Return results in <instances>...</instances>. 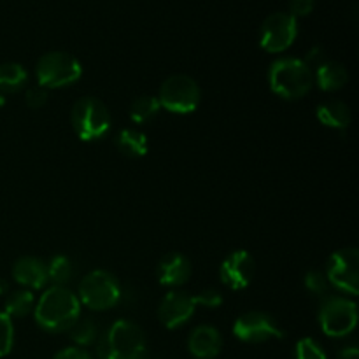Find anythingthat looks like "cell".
Returning a JSON list of instances; mask_svg holds the SVG:
<instances>
[{"instance_id": "cell-16", "label": "cell", "mask_w": 359, "mask_h": 359, "mask_svg": "<svg viewBox=\"0 0 359 359\" xmlns=\"http://www.w3.org/2000/svg\"><path fill=\"white\" fill-rule=\"evenodd\" d=\"M191 277V263L181 252H168L158 265V280L168 287H177Z\"/></svg>"}, {"instance_id": "cell-26", "label": "cell", "mask_w": 359, "mask_h": 359, "mask_svg": "<svg viewBox=\"0 0 359 359\" xmlns=\"http://www.w3.org/2000/svg\"><path fill=\"white\" fill-rule=\"evenodd\" d=\"M294 358L297 359H328L325 349L316 342L314 339H302L297 344V351H294Z\"/></svg>"}, {"instance_id": "cell-22", "label": "cell", "mask_w": 359, "mask_h": 359, "mask_svg": "<svg viewBox=\"0 0 359 359\" xmlns=\"http://www.w3.org/2000/svg\"><path fill=\"white\" fill-rule=\"evenodd\" d=\"M158 112H160V102L151 95H142V97L135 98L130 105V119L133 123L151 121Z\"/></svg>"}, {"instance_id": "cell-30", "label": "cell", "mask_w": 359, "mask_h": 359, "mask_svg": "<svg viewBox=\"0 0 359 359\" xmlns=\"http://www.w3.org/2000/svg\"><path fill=\"white\" fill-rule=\"evenodd\" d=\"M316 0H290V14L294 18L307 16L312 13Z\"/></svg>"}, {"instance_id": "cell-28", "label": "cell", "mask_w": 359, "mask_h": 359, "mask_svg": "<svg viewBox=\"0 0 359 359\" xmlns=\"http://www.w3.org/2000/svg\"><path fill=\"white\" fill-rule=\"evenodd\" d=\"M25 102L30 109H41L44 107L46 102H48V90H44L42 86H35L27 90L25 93Z\"/></svg>"}, {"instance_id": "cell-19", "label": "cell", "mask_w": 359, "mask_h": 359, "mask_svg": "<svg viewBox=\"0 0 359 359\" xmlns=\"http://www.w3.org/2000/svg\"><path fill=\"white\" fill-rule=\"evenodd\" d=\"M116 146L125 156L140 158L147 153V137L137 128H125L116 137Z\"/></svg>"}, {"instance_id": "cell-11", "label": "cell", "mask_w": 359, "mask_h": 359, "mask_svg": "<svg viewBox=\"0 0 359 359\" xmlns=\"http://www.w3.org/2000/svg\"><path fill=\"white\" fill-rule=\"evenodd\" d=\"M233 333L238 340L248 344H262L266 340L284 339V330L270 314L263 311L244 312L235 321Z\"/></svg>"}, {"instance_id": "cell-25", "label": "cell", "mask_w": 359, "mask_h": 359, "mask_svg": "<svg viewBox=\"0 0 359 359\" xmlns=\"http://www.w3.org/2000/svg\"><path fill=\"white\" fill-rule=\"evenodd\" d=\"M14 344V326L13 319L6 314L0 312V358L7 356L13 351Z\"/></svg>"}, {"instance_id": "cell-1", "label": "cell", "mask_w": 359, "mask_h": 359, "mask_svg": "<svg viewBox=\"0 0 359 359\" xmlns=\"http://www.w3.org/2000/svg\"><path fill=\"white\" fill-rule=\"evenodd\" d=\"M34 312L37 325L46 332H69L70 326L79 319V298L65 286H51L39 298Z\"/></svg>"}, {"instance_id": "cell-24", "label": "cell", "mask_w": 359, "mask_h": 359, "mask_svg": "<svg viewBox=\"0 0 359 359\" xmlns=\"http://www.w3.org/2000/svg\"><path fill=\"white\" fill-rule=\"evenodd\" d=\"M69 333L72 342H76L79 347H84V346H91V344L97 340L98 328L91 319L84 318V319H77V321L69 328Z\"/></svg>"}, {"instance_id": "cell-14", "label": "cell", "mask_w": 359, "mask_h": 359, "mask_svg": "<svg viewBox=\"0 0 359 359\" xmlns=\"http://www.w3.org/2000/svg\"><path fill=\"white\" fill-rule=\"evenodd\" d=\"M13 277L18 284L28 290H41L48 280V263L35 256H21L13 265Z\"/></svg>"}, {"instance_id": "cell-34", "label": "cell", "mask_w": 359, "mask_h": 359, "mask_svg": "<svg viewBox=\"0 0 359 359\" xmlns=\"http://www.w3.org/2000/svg\"><path fill=\"white\" fill-rule=\"evenodd\" d=\"M6 291H7V283H6V280L0 279V294L6 293Z\"/></svg>"}, {"instance_id": "cell-6", "label": "cell", "mask_w": 359, "mask_h": 359, "mask_svg": "<svg viewBox=\"0 0 359 359\" xmlns=\"http://www.w3.org/2000/svg\"><path fill=\"white\" fill-rule=\"evenodd\" d=\"M319 325L333 339L347 337L358 325V307L353 300L339 294H330L319 305Z\"/></svg>"}, {"instance_id": "cell-32", "label": "cell", "mask_w": 359, "mask_h": 359, "mask_svg": "<svg viewBox=\"0 0 359 359\" xmlns=\"http://www.w3.org/2000/svg\"><path fill=\"white\" fill-rule=\"evenodd\" d=\"M326 55H325V51H323V48H319V46H316V48H312L311 51H309V55L305 56V65L309 67V69L311 70H314L316 67H319L321 65L323 62H326Z\"/></svg>"}, {"instance_id": "cell-4", "label": "cell", "mask_w": 359, "mask_h": 359, "mask_svg": "<svg viewBox=\"0 0 359 359\" xmlns=\"http://www.w3.org/2000/svg\"><path fill=\"white\" fill-rule=\"evenodd\" d=\"M39 86L44 90H56L76 83L83 76L79 60L65 51H49L39 58L35 65Z\"/></svg>"}, {"instance_id": "cell-33", "label": "cell", "mask_w": 359, "mask_h": 359, "mask_svg": "<svg viewBox=\"0 0 359 359\" xmlns=\"http://www.w3.org/2000/svg\"><path fill=\"white\" fill-rule=\"evenodd\" d=\"M358 349L356 347H346V349L340 351L339 358L340 359H358Z\"/></svg>"}, {"instance_id": "cell-5", "label": "cell", "mask_w": 359, "mask_h": 359, "mask_svg": "<svg viewBox=\"0 0 359 359\" xmlns=\"http://www.w3.org/2000/svg\"><path fill=\"white\" fill-rule=\"evenodd\" d=\"M70 121L76 135L83 140H98L111 128V114L102 100L84 97L74 104Z\"/></svg>"}, {"instance_id": "cell-35", "label": "cell", "mask_w": 359, "mask_h": 359, "mask_svg": "<svg viewBox=\"0 0 359 359\" xmlns=\"http://www.w3.org/2000/svg\"><path fill=\"white\" fill-rule=\"evenodd\" d=\"M4 104H6V98H4V95L0 93V107H4Z\"/></svg>"}, {"instance_id": "cell-18", "label": "cell", "mask_w": 359, "mask_h": 359, "mask_svg": "<svg viewBox=\"0 0 359 359\" xmlns=\"http://www.w3.org/2000/svg\"><path fill=\"white\" fill-rule=\"evenodd\" d=\"M316 116L319 121L328 128L335 130H346L353 121V112H351L349 105L342 100H326L316 109Z\"/></svg>"}, {"instance_id": "cell-17", "label": "cell", "mask_w": 359, "mask_h": 359, "mask_svg": "<svg viewBox=\"0 0 359 359\" xmlns=\"http://www.w3.org/2000/svg\"><path fill=\"white\" fill-rule=\"evenodd\" d=\"M312 74H314V83L323 91H337L346 86L349 81L346 67L339 62H332V60H326L321 65L316 67Z\"/></svg>"}, {"instance_id": "cell-13", "label": "cell", "mask_w": 359, "mask_h": 359, "mask_svg": "<svg viewBox=\"0 0 359 359\" xmlns=\"http://www.w3.org/2000/svg\"><path fill=\"white\" fill-rule=\"evenodd\" d=\"M255 258L244 249H238V251L230 252L221 263L219 277L224 286L233 291H241L251 284V280L255 279Z\"/></svg>"}, {"instance_id": "cell-10", "label": "cell", "mask_w": 359, "mask_h": 359, "mask_svg": "<svg viewBox=\"0 0 359 359\" xmlns=\"http://www.w3.org/2000/svg\"><path fill=\"white\" fill-rule=\"evenodd\" d=\"M326 279L335 290L356 297L359 291V251L356 248L333 252L326 266Z\"/></svg>"}, {"instance_id": "cell-20", "label": "cell", "mask_w": 359, "mask_h": 359, "mask_svg": "<svg viewBox=\"0 0 359 359\" xmlns=\"http://www.w3.org/2000/svg\"><path fill=\"white\" fill-rule=\"evenodd\" d=\"M28 74L23 65L16 62L0 63V91L16 93L27 84Z\"/></svg>"}, {"instance_id": "cell-23", "label": "cell", "mask_w": 359, "mask_h": 359, "mask_svg": "<svg viewBox=\"0 0 359 359\" xmlns=\"http://www.w3.org/2000/svg\"><path fill=\"white\" fill-rule=\"evenodd\" d=\"M74 276V266L67 256L58 255L48 263V280H51L53 286H65Z\"/></svg>"}, {"instance_id": "cell-31", "label": "cell", "mask_w": 359, "mask_h": 359, "mask_svg": "<svg viewBox=\"0 0 359 359\" xmlns=\"http://www.w3.org/2000/svg\"><path fill=\"white\" fill-rule=\"evenodd\" d=\"M53 359H93V356L88 351L81 349V347H67V349L56 353V356Z\"/></svg>"}, {"instance_id": "cell-29", "label": "cell", "mask_w": 359, "mask_h": 359, "mask_svg": "<svg viewBox=\"0 0 359 359\" xmlns=\"http://www.w3.org/2000/svg\"><path fill=\"white\" fill-rule=\"evenodd\" d=\"M196 300H198V305H203V307L209 309H216L223 304V297H221L219 291L216 290L202 291L200 294H196Z\"/></svg>"}, {"instance_id": "cell-21", "label": "cell", "mask_w": 359, "mask_h": 359, "mask_svg": "<svg viewBox=\"0 0 359 359\" xmlns=\"http://www.w3.org/2000/svg\"><path fill=\"white\" fill-rule=\"evenodd\" d=\"M35 309V298L30 290L13 291L6 298V314L9 318H25Z\"/></svg>"}, {"instance_id": "cell-27", "label": "cell", "mask_w": 359, "mask_h": 359, "mask_svg": "<svg viewBox=\"0 0 359 359\" xmlns=\"http://www.w3.org/2000/svg\"><path fill=\"white\" fill-rule=\"evenodd\" d=\"M305 286L311 291L312 294H325L328 291L330 283L326 279V273L321 272V270H311V272L305 276Z\"/></svg>"}, {"instance_id": "cell-8", "label": "cell", "mask_w": 359, "mask_h": 359, "mask_svg": "<svg viewBox=\"0 0 359 359\" xmlns=\"http://www.w3.org/2000/svg\"><path fill=\"white\" fill-rule=\"evenodd\" d=\"M79 298L91 311H107L121 298L118 279L107 270H93L79 283Z\"/></svg>"}, {"instance_id": "cell-12", "label": "cell", "mask_w": 359, "mask_h": 359, "mask_svg": "<svg viewBox=\"0 0 359 359\" xmlns=\"http://www.w3.org/2000/svg\"><path fill=\"white\" fill-rule=\"evenodd\" d=\"M198 300L186 291H170L163 297L158 307V318L168 330H175L186 325L195 314Z\"/></svg>"}, {"instance_id": "cell-3", "label": "cell", "mask_w": 359, "mask_h": 359, "mask_svg": "<svg viewBox=\"0 0 359 359\" xmlns=\"http://www.w3.org/2000/svg\"><path fill=\"white\" fill-rule=\"evenodd\" d=\"M97 353L98 359H147L146 337L135 323L119 319L102 335Z\"/></svg>"}, {"instance_id": "cell-15", "label": "cell", "mask_w": 359, "mask_h": 359, "mask_svg": "<svg viewBox=\"0 0 359 359\" xmlns=\"http://www.w3.org/2000/svg\"><path fill=\"white\" fill-rule=\"evenodd\" d=\"M221 333L210 325H200L188 339V349L196 359H214L221 353Z\"/></svg>"}, {"instance_id": "cell-9", "label": "cell", "mask_w": 359, "mask_h": 359, "mask_svg": "<svg viewBox=\"0 0 359 359\" xmlns=\"http://www.w3.org/2000/svg\"><path fill=\"white\" fill-rule=\"evenodd\" d=\"M298 35V20L290 13H272L265 18L259 28V46L266 53L286 51Z\"/></svg>"}, {"instance_id": "cell-2", "label": "cell", "mask_w": 359, "mask_h": 359, "mask_svg": "<svg viewBox=\"0 0 359 359\" xmlns=\"http://www.w3.org/2000/svg\"><path fill=\"white\" fill-rule=\"evenodd\" d=\"M270 90L286 100H298L314 86V74L304 60L284 56L276 60L269 70Z\"/></svg>"}, {"instance_id": "cell-7", "label": "cell", "mask_w": 359, "mask_h": 359, "mask_svg": "<svg viewBox=\"0 0 359 359\" xmlns=\"http://www.w3.org/2000/svg\"><path fill=\"white\" fill-rule=\"evenodd\" d=\"M200 91L198 83L193 77L184 76V74H175V76L167 77L160 88L158 102L160 107H165L168 112L174 114H189L196 111L200 104Z\"/></svg>"}]
</instances>
